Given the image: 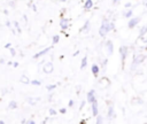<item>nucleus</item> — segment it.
I'll return each instance as SVG.
<instances>
[{
    "label": "nucleus",
    "mask_w": 147,
    "mask_h": 124,
    "mask_svg": "<svg viewBox=\"0 0 147 124\" xmlns=\"http://www.w3.org/2000/svg\"><path fill=\"white\" fill-rule=\"evenodd\" d=\"M114 29V23L113 22H108L107 20H103L102 23H101V26L99 29V34L101 37H105L110 30Z\"/></svg>",
    "instance_id": "1"
},
{
    "label": "nucleus",
    "mask_w": 147,
    "mask_h": 124,
    "mask_svg": "<svg viewBox=\"0 0 147 124\" xmlns=\"http://www.w3.org/2000/svg\"><path fill=\"white\" fill-rule=\"evenodd\" d=\"M42 70H44L45 73H51V72H53V70H54V65H53V63H52V62H47V63H45Z\"/></svg>",
    "instance_id": "2"
},
{
    "label": "nucleus",
    "mask_w": 147,
    "mask_h": 124,
    "mask_svg": "<svg viewBox=\"0 0 147 124\" xmlns=\"http://www.w3.org/2000/svg\"><path fill=\"white\" fill-rule=\"evenodd\" d=\"M139 22H140V17H132V18H130V20H129L127 26H129L130 29H132V28H134Z\"/></svg>",
    "instance_id": "3"
},
{
    "label": "nucleus",
    "mask_w": 147,
    "mask_h": 124,
    "mask_svg": "<svg viewBox=\"0 0 147 124\" xmlns=\"http://www.w3.org/2000/svg\"><path fill=\"white\" fill-rule=\"evenodd\" d=\"M119 54H121V57H122V62L124 63L125 57L127 55V47L126 46H121L119 47Z\"/></svg>",
    "instance_id": "4"
},
{
    "label": "nucleus",
    "mask_w": 147,
    "mask_h": 124,
    "mask_svg": "<svg viewBox=\"0 0 147 124\" xmlns=\"http://www.w3.org/2000/svg\"><path fill=\"white\" fill-rule=\"evenodd\" d=\"M106 49H107V54L108 55H111L113 52H114V45H113V41L111 40H107L106 42Z\"/></svg>",
    "instance_id": "5"
},
{
    "label": "nucleus",
    "mask_w": 147,
    "mask_h": 124,
    "mask_svg": "<svg viewBox=\"0 0 147 124\" xmlns=\"http://www.w3.org/2000/svg\"><path fill=\"white\" fill-rule=\"evenodd\" d=\"M51 48H52V47H47V48H45V49H42V51L38 52L37 54H34V55H33V59H38V57H40V56H42V55L47 54V53L51 51Z\"/></svg>",
    "instance_id": "6"
},
{
    "label": "nucleus",
    "mask_w": 147,
    "mask_h": 124,
    "mask_svg": "<svg viewBox=\"0 0 147 124\" xmlns=\"http://www.w3.org/2000/svg\"><path fill=\"white\" fill-rule=\"evenodd\" d=\"M144 59H145V56L144 55H139V56H137V57H134V60H133V64H132V69H134V67L137 65V64H139V63H141L142 61H144Z\"/></svg>",
    "instance_id": "7"
},
{
    "label": "nucleus",
    "mask_w": 147,
    "mask_h": 124,
    "mask_svg": "<svg viewBox=\"0 0 147 124\" xmlns=\"http://www.w3.org/2000/svg\"><path fill=\"white\" fill-rule=\"evenodd\" d=\"M68 23H69V18H64V17H62L61 21H60V26H61V29H62V30L67 29V28L69 26Z\"/></svg>",
    "instance_id": "8"
},
{
    "label": "nucleus",
    "mask_w": 147,
    "mask_h": 124,
    "mask_svg": "<svg viewBox=\"0 0 147 124\" xmlns=\"http://www.w3.org/2000/svg\"><path fill=\"white\" fill-rule=\"evenodd\" d=\"M95 100V95H94V91L93 90H91L88 93H87V101L90 102V103H92L93 101Z\"/></svg>",
    "instance_id": "9"
},
{
    "label": "nucleus",
    "mask_w": 147,
    "mask_h": 124,
    "mask_svg": "<svg viewBox=\"0 0 147 124\" xmlns=\"http://www.w3.org/2000/svg\"><path fill=\"white\" fill-rule=\"evenodd\" d=\"M92 114H93V116L98 115V102H96V100H94L92 102Z\"/></svg>",
    "instance_id": "10"
},
{
    "label": "nucleus",
    "mask_w": 147,
    "mask_h": 124,
    "mask_svg": "<svg viewBox=\"0 0 147 124\" xmlns=\"http://www.w3.org/2000/svg\"><path fill=\"white\" fill-rule=\"evenodd\" d=\"M90 25H91V22H90V21L87 20V21L85 22V24H84V26H83V28L80 29V32H87V31L90 30V28H91Z\"/></svg>",
    "instance_id": "11"
},
{
    "label": "nucleus",
    "mask_w": 147,
    "mask_h": 124,
    "mask_svg": "<svg viewBox=\"0 0 147 124\" xmlns=\"http://www.w3.org/2000/svg\"><path fill=\"white\" fill-rule=\"evenodd\" d=\"M92 6H93V1H92V0H86V1H85V3H84V8H85L86 10L91 9V8H92Z\"/></svg>",
    "instance_id": "12"
},
{
    "label": "nucleus",
    "mask_w": 147,
    "mask_h": 124,
    "mask_svg": "<svg viewBox=\"0 0 147 124\" xmlns=\"http://www.w3.org/2000/svg\"><path fill=\"white\" fill-rule=\"evenodd\" d=\"M20 82H21V83H23V84H30V79H29L25 75H22V76H21Z\"/></svg>",
    "instance_id": "13"
},
{
    "label": "nucleus",
    "mask_w": 147,
    "mask_h": 124,
    "mask_svg": "<svg viewBox=\"0 0 147 124\" xmlns=\"http://www.w3.org/2000/svg\"><path fill=\"white\" fill-rule=\"evenodd\" d=\"M91 70H92L93 75H94V76H96V75L99 73V70H100V69H99V67H98L96 64H93V65H92V68H91Z\"/></svg>",
    "instance_id": "14"
},
{
    "label": "nucleus",
    "mask_w": 147,
    "mask_h": 124,
    "mask_svg": "<svg viewBox=\"0 0 147 124\" xmlns=\"http://www.w3.org/2000/svg\"><path fill=\"white\" fill-rule=\"evenodd\" d=\"M8 108H9V109H16V108H17V102L14 101V100H11V101L9 102V104H8Z\"/></svg>",
    "instance_id": "15"
},
{
    "label": "nucleus",
    "mask_w": 147,
    "mask_h": 124,
    "mask_svg": "<svg viewBox=\"0 0 147 124\" xmlns=\"http://www.w3.org/2000/svg\"><path fill=\"white\" fill-rule=\"evenodd\" d=\"M86 64H87V56H84L83 60H82V63H80V69L83 70L86 67Z\"/></svg>",
    "instance_id": "16"
},
{
    "label": "nucleus",
    "mask_w": 147,
    "mask_h": 124,
    "mask_svg": "<svg viewBox=\"0 0 147 124\" xmlns=\"http://www.w3.org/2000/svg\"><path fill=\"white\" fill-rule=\"evenodd\" d=\"M115 115H114V108H113V106H110L109 107V110H108V117L109 118H113Z\"/></svg>",
    "instance_id": "17"
},
{
    "label": "nucleus",
    "mask_w": 147,
    "mask_h": 124,
    "mask_svg": "<svg viewBox=\"0 0 147 124\" xmlns=\"http://www.w3.org/2000/svg\"><path fill=\"white\" fill-rule=\"evenodd\" d=\"M145 33H147V25H145V26L141 28V30H140V37H144Z\"/></svg>",
    "instance_id": "18"
},
{
    "label": "nucleus",
    "mask_w": 147,
    "mask_h": 124,
    "mask_svg": "<svg viewBox=\"0 0 147 124\" xmlns=\"http://www.w3.org/2000/svg\"><path fill=\"white\" fill-rule=\"evenodd\" d=\"M59 40H60V36H57V34H55L54 37H53V45H55V44H57L59 42Z\"/></svg>",
    "instance_id": "19"
},
{
    "label": "nucleus",
    "mask_w": 147,
    "mask_h": 124,
    "mask_svg": "<svg viewBox=\"0 0 147 124\" xmlns=\"http://www.w3.org/2000/svg\"><path fill=\"white\" fill-rule=\"evenodd\" d=\"M131 16H132V10H131V9H129L127 11H125V13H124V17L129 18V17H131Z\"/></svg>",
    "instance_id": "20"
},
{
    "label": "nucleus",
    "mask_w": 147,
    "mask_h": 124,
    "mask_svg": "<svg viewBox=\"0 0 147 124\" xmlns=\"http://www.w3.org/2000/svg\"><path fill=\"white\" fill-rule=\"evenodd\" d=\"M30 84H32V85H36V86H39V85H41V82H39V80L34 79V80H30Z\"/></svg>",
    "instance_id": "21"
},
{
    "label": "nucleus",
    "mask_w": 147,
    "mask_h": 124,
    "mask_svg": "<svg viewBox=\"0 0 147 124\" xmlns=\"http://www.w3.org/2000/svg\"><path fill=\"white\" fill-rule=\"evenodd\" d=\"M55 87H56V85H47V86H46V88H47L48 91H52V90H55Z\"/></svg>",
    "instance_id": "22"
},
{
    "label": "nucleus",
    "mask_w": 147,
    "mask_h": 124,
    "mask_svg": "<svg viewBox=\"0 0 147 124\" xmlns=\"http://www.w3.org/2000/svg\"><path fill=\"white\" fill-rule=\"evenodd\" d=\"M9 49H10V55H11V56H15V55H16V51H15L14 48H11V47H9Z\"/></svg>",
    "instance_id": "23"
},
{
    "label": "nucleus",
    "mask_w": 147,
    "mask_h": 124,
    "mask_svg": "<svg viewBox=\"0 0 147 124\" xmlns=\"http://www.w3.org/2000/svg\"><path fill=\"white\" fill-rule=\"evenodd\" d=\"M34 99H32V98H28V102L30 103V104H34L36 103V101H33Z\"/></svg>",
    "instance_id": "24"
},
{
    "label": "nucleus",
    "mask_w": 147,
    "mask_h": 124,
    "mask_svg": "<svg viewBox=\"0 0 147 124\" xmlns=\"http://www.w3.org/2000/svg\"><path fill=\"white\" fill-rule=\"evenodd\" d=\"M49 115H53V116L56 115V110H54L53 108H51V109H49Z\"/></svg>",
    "instance_id": "25"
},
{
    "label": "nucleus",
    "mask_w": 147,
    "mask_h": 124,
    "mask_svg": "<svg viewBox=\"0 0 147 124\" xmlns=\"http://www.w3.org/2000/svg\"><path fill=\"white\" fill-rule=\"evenodd\" d=\"M96 116H98V115H96ZM96 123H98V124L102 123V117H101V116H98V118H96Z\"/></svg>",
    "instance_id": "26"
},
{
    "label": "nucleus",
    "mask_w": 147,
    "mask_h": 124,
    "mask_svg": "<svg viewBox=\"0 0 147 124\" xmlns=\"http://www.w3.org/2000/svg\"><path fill=\"white\" fill-rule=\"evenodd\" d=\"M60 113H61V114H65V113H67V109H65V108H61V109H60Z\"/></svg>",
    "instance_id": "27"
},
{
    "label": "nucleus",
    "mask_w": 147,
    "mask_h": 124,
    "mask_svg": "<svg viewBox=\"0 0 147 124\" xmlns=\"http://www.w3.org/2000/svg\"><path fill=\"white\" fill-rule=\"evenodd\" d=\"M11 65H13L14 68H17V67H18V62H14V63H11Z\"/></svg>",
    "instance_id": "28"
},
{
    "label": "nucleus",
    "mask_w": 147,
    "mask_h": 124,
    "mask_svg": "<svg viewBox=\"0 0 147 124\" xmlns=\"http://www.w3.org/2000/svg\"><path fill=\"white\" fill-rule=\"evenodd\" d=\"M9 47H11V44L10 42H8V44L5 45V48H9Z\"/></svg>",
    "instance_id": "29"
},
{
    "label": "nucleus",
    "mask_w": 147,
    "mask_h": 124,
    "mask_svg": "<svg viewBox=\"0 0 147 124\" xmlns=\"http://www.w3.org/2000/svg\"><path fill=\"white\" fill-rule=\"evenodd\" d=\"M68 104H69V107H72V106H74V100H70Z\"/></svg>",
    "instance_id": "30"
},
{
    "label": "nucleus",
    "mask_w": 147,
    "mask_h": 124,
    "mask_svg": "<svg viewBox=\"0 0 147 124\" xmlns=\"http://www.w3.org/2000/svg\"><path fill=\"white\" fill-rule=\"evenodd\" d=\"M85 106V101H83L82 103H80V107H79V109H83V107Z\"/></svg>",
    "instance_id": "31"
},
{
    "label": "nucleus",
    "mask_w": 147,
    "mask_h": 124,
    "mask_svg": "<svg viewBox=\"0 0 147 124\" xmlns=\"http://www.w3.org/2000/svg\"><path fill=\"white\" fill-rule=\"evenodd\" d=\"M125 7H126V8L131 7V2H126V3H125Z\"/></svg>",
    "instance_id": "32"
},
{
    "label": "nucleus",
    "mask_w": 147,
    "mask_h": 124,
    "mask_svg": "<svg viewBox=\"0 0 147 124\" xmlns=\"http://www.w3.org/2000/svg\"><path fill=\"white\" fill-rule=\"evenodd\" d=\"M6 25H7L8 28H11V26H10V22H9V21H7V22H6Z\"/></svg>",
    "instance_id": "33"
},
{
    "label": "nucleus",
    "mask_w": 147,
    "mask_h": 124,
    "mask_svg": "<svg viewBox=\"0 0 147 124\" xmlns=\"http://www.w3.org/2000/svg\"><path fill=\"white\" fill-rule=\"evenodd\" d=\"M1 93H2V95H3V94H6V93H7V88H3Z\"/></svg>",
    "instance_id": "34"
},
{
    "label": "nucleus",
    "mask_w": 147,
    "mask_h": 124,
    "mask_svg": "<svg viewBox=\"0 0 147 124\" xmlns=\"http://www.w3.org/2000/svg\"><path fill=\"white\" fill-rule=\"evenodd\" d=\"M78 54H79V51H77V52H75V53H74V54H72V55H74V56H77V55H78Z\"/></svg>",
    "instance_id": "35"
},
{
    "label": "nucleus",
    "mask_w": 147,
    "mask_h": 124,
    "mask_svg": "<svg viewBox=\"0 0 147 124\" xmlns=\"http://www.w3.org/2000/svg\"><path fill=\"white\" fill-rule=\"evenodd\" d=\"M32 9H33V10H34V11H36V10H37V8H36V6H34V5H32Z\"/></svg>",
    "instance_id": "36"
},
{
    "label": "nucleus",
    "mask_w": 147,
    "mask_h": 124,
    "mask_svg": "<svg viewBox=\"0 0 147 124\" xmlns=\"http://www.w3.org/2000/svg\"><path fill=\"white\" fill-rule=\"evenodd\" d=\"M28 123H29V124H34V121H29Z\"/></svg>",
    "instance_id": "37"
},
{
    "label": "nucleus",
    "mask_w": 147,
    "mask_h": 124,
    "mask_svg": "<svg viewBox=\"0 0 147 124\" xmlns=\"http://www.w3.org/2000/svg\"><path fill=\"white\" fill-rule=\"evenodd\" d=\"M118 1H119V0H113V2H114V3H117Z\"/></svg>",
    "instance_id": "38"
},
{
    "label": "nucleus",
    "mask_w": 147,
    "mask_h": 124,
    "mask_svg": "<svg viewBox=\"0 0 147 124\" xmlns=\"http://www.w3.org/2000/svg\"><path fill=\"white\" fill-rule=\"evenodd\" d=\"M60 1H65V0H60Z\"/></svg>",
    "instance_id": "39"
}]
</instances>
